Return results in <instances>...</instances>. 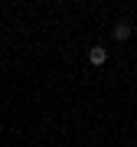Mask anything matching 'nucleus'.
I'll use <instances>...</instances> for the list:
<instances>
[{
    "instance_id": "obj_1",
    "label": "nucleus",
    "mask_w": 137,
    "mask_h": 147,
    "mask_svg": "<svg viewBox=\"0 0 137 147\" xmlns=\"http://www.w3.org/2000/svg\"><path fill=\"white\" fill-rule=\"evenodd\" d=\"M88 62H91V65H105V62H108V49H101V46L88 49Z\"/></svg>"
},
{
    "instance_id": "obj_2",
    "label": "nucleus",
    "mask_w": 137,
    "mask_h": 147,
    "mask_svg": "<svg viewBox=\"0 0 137 147\" xmlns=\"http://www.w3.org/2000/svg\"><path fill=\"white\" fill-rule=\"evenodd\" d=\"M127 36H131V23H118V26H114V39L121 42V39H127Z\"/></svg>"
}]
</instances>
